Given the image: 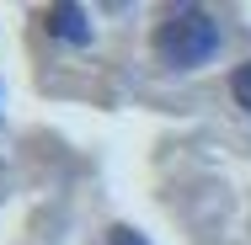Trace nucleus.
<instances>
[{"label": "nucleus", "mask_w": 251, "mask_h": 245, "mask_svg": "<svg viewBox=\"0 0 251 245\" xmlns=\"http://www.w3.org/2000/svg\"><path fill=\"white\" fill-rule=\"evenodd\" d=\"M155 48H160L166 64L193 69V64H203V59L219 53V22H214L203 5H176V11L155 27Z\"/></svg>", "instance_id": "nucleus-1"}, {"label": "nucleus", "mask_w": 251, "mask_h": 245, "mask_svg": "<svg viewBox=\"0 0 251 245\" xmlns=\"http://www.w3.org/2000/svg\"><path fill=\"white\" fill-rule=\"evenodd\" d=\"M43 22H49V32L59 38V43H75V48H80V43H91V16H86L80 5H70V0L49 5V16H43Z\"/></svg>", "instance_id": "nucleus-2"}, {"label": "nucleus", "mask_w": 251, "mask_h": 245, "mask_svg": "<svg viewBox=\"0 0 251 245\" xmlns=\"http://www.w3.org/2000/svg\"><path fill=\"white\" fill-rule=\"evenodd\" d=\"M230 91H235V101H241V107L251 112V59L241 64V69H235V75H230Z\"/></svg>", "instance_id": "nucleus-3"}, {"label": "nucleus", "mask_w": 251, "mask_h": 245, "mask_svg": "<svg viewBox=\"0 0 251 245\" xmlns=\"http://www.w3.org/2000/svg\"><path fill=\"white\" fill-rule=\"evenodd\" d=\"M112 245H150V240H145L139 229H128V224H118V229H112Z\"/></svg>", "instance_id": "nucleus-4"}]
</instances>
